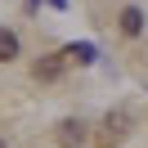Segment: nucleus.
<instances>
[{
	"mask_svg": "<svg viewBox=\"0 0 148 148\" xmlns=\"http://www.w3.org/2000/svg\"><path fill=\"white\" fill-rule=\"evenodd\" d=\"M58 72H63V58H58V54H49V58L36 63V81H54Z\"/></svg>",
	"mask_w": 148,
	"mask_h": 148,
	"instance_id": "nucleus-1",
	"label": "nucleus"
},
{
	"mask_svg": "<svg viewBox=\"0 0 148 148\" xmlns=\"http://www.w3.org/2000/svg\"><path fill=\"white\" fill-rule=\"evenodd\" d=\"M14 58H18V36L0 27V63H14Z\"/></svg>",
	"mask_w": 148,
	"mask_h": 148,
	"instance_id": "nucleus-2",
	"label": "nucleus"
},
{
	"mask_svg": "<svg viewBox=\"0 0 148 148\" xmlns=\"http://www.w3.org/2000/svg\"><path fill=\"white\" fill-rule=\"evenodd\" d=\"M121 32H126V36H139V32H144V14L139 9H121Z\"/></svg>",
	"mask_w": 148,
	"mask_h": 148,
	"instance_id": "nucleus-3",
	"label": "nucleus"
},
{
	"mask_svg": "<svg viewBox=\"0 0 148 148\" xmlns=\"http://www.w3.org/2000/svg\"><path fill=\"white\" fill-rule=\"evenodd\" d=\"M58 139H63V144H81V139H85L81 121H63V130H58Z\"/></svg>",
	"mask_w": 148,
	"mask_h": 148,
	"instance_id": "nucleus-4",
	"label": "nucleus"
},
{
	"mask_svg": "<svg viewBox=\"0 0 148 148\" xmlns=\"http://www.w3.org/2000/svg\"><path fill=\"white\" fill-rule=\"evenodd\" d=\"M63 58H76V63H90V58H94V49H90V45H72V49H63Z\"/></svg>",
	"mask_w": 148,
	"mask_h": 148,
	"instance_id": "nucleus-5",
	"label": "nucleus"
},
{
	"mask_svg": "<svg viewBox=\"0 0 148 148\" xmlns=\"http://www.w3.org/2000/svg\"><path fill=\"white\" fill-rule=\"evenodd\" d=\"M0 148H5V139H0Z\"/></svg>",
	"mask_w": 148,
	"mask_h": 148,
	"instance_id": "nucleus-6",
	"label": "nucleus"
}]
</instances>
